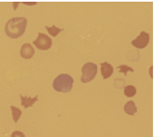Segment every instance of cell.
<instances>
[{"instance_id": "6da1fadb", "label": "cell", "mask_w": 155, "mask_h": 137, "mask_svg": "<svg viewBox=\"0 0 155 137\" xmlns=\"http://www.w3.org/2000/svg\"><path fill=\"white\" fill-rule=\"evenodd\" d=\"M27 27V19L25 17H13L7 21L5 25V33L11 38H18L24 33Z\"/></svg>"}, {"instance_id": "7a4b0ae2", "label": "cell", "mask_w": 155, "mask_h": 137, "mask_svg": "<svg viewBox=\"0 0 155 137\" xmlns=\"http://www.w3.org/2000/svg\"><path fill=\"white\" fill-rule=\"evenodd\" d=\"M73 83L74 79L72 76L66 73H62L58 75L55 78L53 82V88L55 91L59 92H68L72 90Z\"/></svg>"}, {"instance_id": "3957f363", "label": "cell", "mask_w": 155, "mask_h": 137, "mask_svg": "<svg viewBox=\"0 0 155 137\" xmlns=\"http://www.w3.org/2000/svg\"><path fill=\"white\" fill-rule=\"evenodd\" d=\"M98 71V66L95 63L87 62L81 68V81L82 83H87L92 81Z\"/></svg>"}, {"instance_id": "277c9868", "label": "cell", "mask_w": 155, "mask_h": 137, "mask_svg": "<svg viewBox=\"0 0 155 137\" xmlns=\"http://www.w3.org/2000/svg\"><path fill=\"white\" fill-rule=\"evenodd\" d=\"M34 45L38 48V50H42V51H46L49 50L52 47V39L42 33H38V38L34 40Z\"/></svg>"}, {"instance_id": "5b68a950", "label": "cell", "mask_w": 155, "mask_h": 137, "mask_svg": "<svg viewBox=\"0 0 155 137\" xmlns=\"http://www.w3.org/2000/svg\"><path fill=\"white\" fill-rule=\"evenodd\" d=\"M148 42H150V34L147 32L143 31L135 39L131 41V44L135 48H137V49H144V48L147 46Z\"/></svg>"}, {"instance_id": "8992f818", "label": "cell", "mask_w": 155, "mask_h": 137, "mask_svg": "<svg viewBox=\"0 0 155 137\" xmlns=\"http://www.w3.org/2000/svg\"><path fill=\"white\" fill-rule=\"evenodd\" d=\"M35 54V50L34 47L30 43H25L23 44L21 49H20V55L25 58V59H30L32 58L33 55Z\"/></svg>"}, {"instance_id": "52a82bcc", "label": "cell", "mask_w": 155, "mask_h": 137, "mask_svg": "<svg viewBox=\"0 0 155 137\" xmlns=\"http://www.w3.org/2000/svg\"><path fill=\"white\" fill-rule=\"evenodd\" d=\"M101 73H102L103 78L107 79L113 73V67L108 62H102L101 63Z\"/></svg>"}, {"instance_id": "ba28073f", "label": "cell", "mask_w": 155, "mask_h": 137, "mask_svg": "<svg viewBox=\"0 0 155 137\" xmlns=\"http://www.w3.org/2000/svg\"><path fill=\"white\" fill-rule=\"evenodd\" d=\"M20 96V99H21V105L24 107L25 109H28L30 107H32L34 105L35 102H37L38 101V95L35 97H28V96H23V95H19Z\"/></svg>"}, {"instance_id": "9c48e42d", "label": "cell", "mask_w": 155, "mask_h": 137, "mask_svg": "<svg viewBox=\"0 0 155 137\" xmlns=\"http://www.w3.org/2000/svg\"><path fill=\"white\" fill-rule=\"evenodd\" d=\"M124 110L126 111V114H127L128 115H134L137 111L136 105L132 100H129L128 102L126 103V105L124 107Z\"/></svg>"}, {"instance_id": "30bf717a", "label": "cell", "mask_w": 155, "mask_h": 137, "mask_svg": "<svg viewBox=\"0 0 155 137\" xmlns=\"http://www.w3.org/2000/svg\"><path fill=\"white\" fill-rule=\"evenodd\" d=\"M11 111H12V115H13V119H14V122L17 123L19 120V118L22 114V111L21 110H19L18 108H16L15 106H11Z\"/></svg>"}, {"instance_id": "8fae6325", "label": "cell", "mask_w": 155, "mask_h": 137, "mask_svg": "<svg viewBox=\"0 0 155 137\" xmlns=\"http://www.w3.org/2000/svg\"><path fill=\"white\" fill-rule=\"evenodd\" d=\"M124 95H126V96L132 97L136 94L137 91H136V88L133 85H127V86H126V88H124Z\"/></svg>"}, {"instance_id": "7c38bea8", "label": "cell", "mask_w": 155, "mask_h": 137, "mask_svg": "<svg viewBox=\"0 0 155 137\" xmlns=\"http://www.w3.org/2000/svg\"><path fill=\"white\" fill-rule=\"evenodd\" d=\"M45 29L48 31V33L52 35V36H57V35L61 33V32H62L63 31V29H59V28H58L56 25H52V27H48V26H46L45 27Z\"/></svg>"}, {"instance_id": "4fadbf2b", "label": "cell", "mask_w": 155, "mask_h": 137, "mask_svg": "<svg viewBox=\"0 0 155 137\" xmlns=\"http://www.w3.org/2000/svg\"><path fill=\"white\" fill-rule=\"evenodd\" d=\"M117 69H119V71H120V73H124V75H127V71H131V73L134 71V70L131 67L127 66V65H121V66H118Z\"/></svg>"}, {"instance_id": "5bb4252c", "label": "cell", "mask_w": 155, "mask_h": 137, "mask_svg": "<svg viewBox=\"0 0 155 137\" xmlns=\"http://www.w3.org/2000/svg\"><path fill=\"white\" fill-rule=\"evenodd\" d=\"M11 137H25L24 133L19 132V130H15V132L12 133Z\"/></svg>"}]
</instances>
